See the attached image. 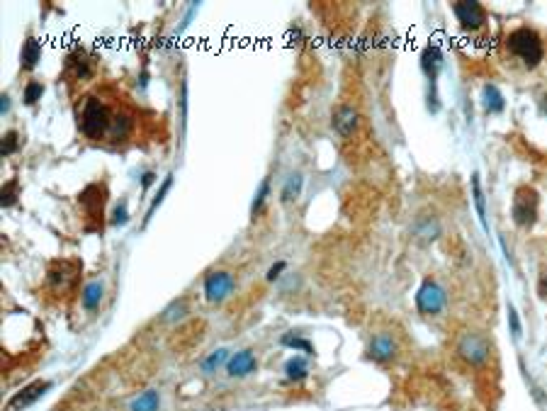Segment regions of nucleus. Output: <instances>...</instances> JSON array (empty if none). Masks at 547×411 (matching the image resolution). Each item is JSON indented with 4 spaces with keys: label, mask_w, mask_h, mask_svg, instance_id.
Returning a JSON list of instances; mask_svg holds the SVG:
<instances>
[{
    "label": "nucleus",
    "mask_w": 547,
    "mask_h": 411,
    "mask_svg": "<svg viewBox=\"0 0 547 411\" xmlns=\"http://www.w3.org/2000/svg\"><path fill=\"white\" fill-rule=\"evenodd\" d=\"M506 49L509 54L521 63L523 68L533 71L545 56V47H543V39L535 29L530 27H518L506 37Z\"/></svg>",
    "instance_id": "obj_1"
},
{
    "label": "nucleus",
    "mask_w": 547,
    "mask_h": 411,
    "mask_svg": "<svg viewBox=\"0 0 547 411\" xmlns=\"http://www.w3.org/2000/svg\"><path fill=\"white\" fill-rule=\"evenodd\" d=\"M112 127V115L107 110L105 102H100L97 98H88L81 112V132L88 139H102Z\"/></svg>",
    "instance_id": "obj_2"
},
{
    "label": "nucleus",
    "mask_w": 547,
    "mask_h": 411,
    "mask_svg": "<svg viewBox=\"0 0 547 411\" xmlns=\"http://www.w3.org/2000/svg\"><path fill=\"white\" fill-rule=\"evenodd\" d=\"M511 217L518 226H533L538 219V195L530 187H518L511 207Z\"/></svg>",
    "instance_id": "obj_3"
},
{
    "label": "nucleus",
    "mask_w": 547,
    "mask_h": 411,
    "mask_svg": "<svg viewBox=\"0 0 547 411\" xmlns=\"http://www.w3.org/2000/svg\"><path fill=\"white\" fill-rule=\"evenodd\" d=\"M416 304L423 314H436L445 304V292H443V287L436 280H423L421 290L416 295Z\"/></svg>",
    "instance_id": "obj_4"
},
{
    "label": "nucleus",
    "mask_w": 547,
    "mask_h": 411,
    "mask_svg": "<svg viewBox=\"0 0 547 411\" xmlns=\"http://www.w3.org/2000/svg\"><path fill=\"white\" fill-rule=\"evenodd\" d=\"M231 292H234V275L226 270L209 273L205 277V297L209 302H224Z\"/></svg>",
    "instance_id": "obj_5"
},
{
    "label": "nucleus",
    "mask_w": 547,
    "mask_h": 411,
    "mask_svg": "<svg viewBox=\"0 0 547 411\" xmlns=\"http://www.w3.org/2000/svg\"><path fill=\"white\" fill-rule=\"evenodd\" d=\"M452 10H455L462 27H467V29H477L486 22V10L482 8L479 3H455Z\"/></svg>",
    "instance_id": "obj_6"
},
{
    "label": "nucleus",
    "mask_w": 547,
    "mask_h": 411,
    "mask_svg": "<svg viewBox=\"0 0 547 411\" xmlns=\"http://www.w3.org/2000/svg\"><path fill=\"white\" fill-rule=\"evenodd\" d=\"M51 387V385L47 382V380H37V382H32V385H27V387L22 389V392H17L15 394L13 399L8 402V411H15V409H24V407H29V404H34L37 402L39 397H44V392Z\"/></svg>",
    "instance_id": "obj_7"
},
{
    "label": "nucleus",
    "mask_w": 547,
    "mask_h": 411,
    "mask_svg": "<svg viewBox=\"0 0 547 411\" xmlns=\"http://www.w3.org/2000/svg\"><path fill=\"white\" fill-rule=\"evenodd\" d=\"M255 355L251 353V350H239V353H234L229 358V363H226V373L231 375V378H246V375H251L255 370Z\"/></svg>",
    "instance_id": "obj_8"
},
{
    "label": "nucleus",
    "mask_w": 547,
    "mask_h": 411,
    "mask_svg": "<svg viewBox=\"0 0 547 411\" xmlns=\"http://www.w3.org/2000/svg\"><path fill=\"white\" fill-rule=\"evenodd\" d=\"M356 127H358V112L353 110V107L341 105L336 112H333V130H336L341 137H351Z\"/></svg>",
    "instance_id": "obj_9"
},
{
    "label": "nucleus",
    "mask_w": 547,
    "mask_h": 411,
    "mask_svg": "<svg viewBox=\"0 0 547 411\" xmlns=\"http://www.w3.org/2000/svg\"><path fill=\"white\" fill-rule=\"evenodd\" d=\"M460 353L465 355L470 363H482L489 353V346L482 336H467L465 341L460 343Z\"/></svg>",
    "instance_id": "obj_10"
},
{
    "label": "nucleus",
    "mask_w": 547,
    "mask_h": 411,
    "mask_svg": "<svg viewBox=\"0 0 547 411\" xmlns=\"http://www.w3.org/2000/svg\"><path fill=\"white\" fill-rule=\"evenodd\" d=\"M421 66H423V71H426V76L431 78V81H436L438 71H441V66H443L441 49H438V47H426V49H423Z\"/></svg>",
    "instance_id": "obj_11"
},
{
    "label": "nucleus",
    "mask_w": 547,
    "mask_h": 411,
    "mask_svg": "<svg viewBox=\"0 0 547 411\" xmlns=\"http://www.w3.org/2000/svg\"><path fill=\"white\" fill-rule=\"evenodd\" d=\"M19 59H22V68L32 71V68L39 63V59H42V44H39L34 37H27V42L22 44V54H19Z\"/></svg>",
    "instance_id": "obj_12"
},
{
    "label": "nucleus",
    "mask_w": 547,
    "mask_h": 411,
    "mask_svg": "<svg viewBox=\"0 0 547 411\" xmlns=\"http://www.w3.org/2000/svg\"><path fill=\"white\" fill-rule=\"evenodd\" d=\"M159 409H161V394L156 389L139 394L129 407V411H159Z\"/></svg>",
    "instance_id": "obj_13"
},
{
    "label": "nucleus",
    "mask_w": 547,
    "mask_h": 411,
    "mask_svg": "<svg viewBox=\"0 0 547 411\" xmlns=\"http://www.w3.org/2000/svg\"><path fill=\"white\" fill-rule=\"evenodd\" d=\"M102 292H105V287H102V282H88L86 290H83L81 300H83V307L86 309H97V304L102 302Z\"/></svg>",
    "instance_id": "obj_14"
},
{
    "label": "nucleus",
    "mask_w": 547,
    "mask_h": 411,
    "mask_svg": "<svg viewBox=\"0 0 547 411\" xmlns=\"http://www.w3.org/2000/svg\"><path fill=\"white\" fill-rule=\"evenodd\" d=\"M484 107L489 112H501L504 110V95L496 86H484Z\"/></svg>",
    "instance_id": "obj_15"
},
{
    "label": "nucleus",
    "mask_w": 547,
    "mask_h": 411,
    "mask_svg": "<svg viewBox=\"0 0 547 411\" xmlns=\"http://www.w3.org/2000/svg\"><path fill=\"white\" fill-rule=\"evenodd\" d=\"M268 197H270V178H263V183H260L253 202H251V217H253V219L260 215V210H263V205L268 202Z\"/></svg>",
    "instance_id": "obj_16"
},
{
    "label": "nucleus",
    "mask_w": 547,
    "mask_h": 411,
    "mask_svg": "<svg viewBox=\"0 0 547 411\" xmlns=\"http://www.w3.org/2000/svg\"><path fill=\"white\" fill-rule=\"evenodd\" d=\"M370 355L377 360H387L394 355V343L389 339H377L372 341V346H370Z\"/></svg>",
    "instance_id": "obj_17"
},
{
    "label": "nucleus",
    "mask_w": 547,
    "mask_h": 411,
    "mask_svg": "<svg viewBox=\"0 0 547 411\" xmlns=\"http://www.w3.org/2000/svg\"><path fill=\"white\" fill-rule=\"evenodd\" d=\"M299 190H302V176L299 173H294V176H290L287 178V183H285V187H283V202H290V200H294V197L299 195Z\"/></svg>",
    "instance_id": "obj_18"
},
{
    "label": "nucleus",
    "mask_w": 547,
    "mask_h": 411,
    "mask_svg": "<svg viewBox=\"0 0 547 411\" xmlns=\"http://www.w3.org/2000/svg\"><path fill=\"white\" fill-rule=\"evenodd\" d=\"M224 363H229V350L219 348V350H214V353L207 355V360L202 363V370H205V373H214V368H219V365H224Z\"/></svg>",
    "instance_id": "obj_19"
},
{
    "label": "nucleus",
    "mask_w": 547,
    "mask_h": 411,
    "mask_svg": "<svg viewBox=\"0 0 547 411\" xmlns=\"http://www.w3.org/2000/svg\"><path fill=\"white\" fill-rule=\"evenodd\" d=\"M171 187H173V173H171V176H166V180H164V185H161L159 195L154 197V202H151L149 212H146V222H149L151 217H154V212L159 210V207H161V202L166 200V195H168V190H171Z\"/></svg>",
    "instance_id": "obj_20"
},
{
    "label": "nucleus",
    "mask_w": 547,
    "mask_h": 411,
    "mask_svg": "<svg viewBox=\"0 0 547 411\" xmlns=\"http://www.w3.org/2000/svg\"><path fill=\"white\" fill-rule=\"evenodd\" d=\"M42 95H44V83H39V81H29L27 86H24V95H22V100H24V105H34L37 100H42Z\"/></svg>",
    "instance_id": "obj_21"
},
{
    "label": "nucleus",
    "mask_w": 547,
    "mask_h": 411,
    "mask_svg": "<svg viewBox=\"0 0 547 411\" xmlns=\"http://www.w3.org/2000/svg\"><path fill=\"white\" fill-rule=\"evenodd\" d=\"M132 127V120L127 115H115L112 117V127H110V134L115 139H122L127 137V132H129Z\"/></svg>",
    "instance_id": "obj_22"
},
{
    "label": "nucleus",
    "mask_w": 547,
    "mask_h": 411,
    "mask_svg": "<svg viewBox=\"0 0 547 411\" xmlns=\"http://www.w3.org/2000/svg\"><path fill=\"white\" fill-rule=\"evenodd\" d=\"M19 148V134L17 132H5V137H3V146H0V151H3V156H13L15 151Z\"/></svg>",
    "instance_id": "obj_23"
},
{
    "label": "nucleus",
    "mask_w": 547,
    "mask_h": 411,
    "mask_svg": "<svg viewBox=\"0 0 547 411\" xmlns=\"http://www.w3.org/2000/svg\"><path fill=\"white\" fill-rule=\"evenodd\" d=\"M307 375V363L302 358H294L287 363V378L290 380H302Z\"/></svg>",
    "instance_id": "obj_24"
},
{
    "label": "nucleus",
    "mask_w": 547,
    "mask_h": 411,
    "mask_svg": "<svg viewBox=\"0 0 547 411\" xmlns=\"http://www.w3.org/2000/svg\"><path fill=\"white\" fill-rule=\"evenodd\" d=\"M129 222V210H127V200H122L120 205L112 210V224L115 226H125Z\"/></svg>",
    "instance_id": "obj_25"
},
{
    "label": "nucleus",
    "mask_w": 547,
    "mask_h": 411,
    "mask_svg": "<svg viewBox=\"0 0 547 411\" xmlns=\"http://www.w3.org/2000/svg\"><path fill=\"white\" fill-rule=\"evenodd\" d=\"M472 190H475V205H477V212H479V219L484 222V195H482V185H479V176L472 178Z\"/></svg>",
    "instance_id": "obj_26"
},
{
    "label": "nucleus",
    "mask_w": 547,
    "mask_h": 411,
    "mask_svg": "<svg viewBox=\"0 0 547 411\" xmlns=\"http://www.w3.org/2000/svg\"><path fill=\"white\" fill-rule=\"evenodd\" d=\"M185 316V302H173V304L168 307V309L164 311V321H175V319H182Z\"/></svg>",
    "instance_id": "obj_27"
},
{
    "label": "nucleus",
    "mask_w": 547,
    "mask_h": 411,
    "mask_svg": "<svg viewBox=\"0 0 547 411\" xmlns=\"http://www.w3.org/2000/svg\"><path fill=\"white\" fill-rule=\"evenodd\" d=\"M17 202V180H10L3 187V207H13Z\"/></svg>",
    "instance_id": "obj_28"
},
{
    "label": "nucleus",
    "mask_w": 547,
    "mask_h": 411,
    "mask_svg": "<svg viewBox=\"0 0 547 411\" xmlns=\"http://www.w3.org/2000/svg\"><path fill=\"white\" fill-rule=\"evenodd\" d=\"M285 270V261H278V263L273 265V268L268 270V280H275V277H280V273Z\"/></svg>",
    "instance_id": "obj_29"
},
{
    "label": "nucleus",
    "mask_w": 547,
    "mask_h": 411,
    "mask_svg": "<svg viewBox=\"0 0 547 411\" xmlns=\"http://www.w3.org/2000/svg\"><path fill=\"white\" fill-rule=\"evenodd\" d=\"M154 183H156V173H151V171L144 173V178H141V185H144V190H146L149 185H154Z\"/></svg>",
    "instance_id": "obj_30"
},
{
    "label": "nucleus",
    "mask_w": 547,
    "mask_h": 411,
    "mask_svg": "<svg viewBox=\"0 0 547 411\" xmlns=\"http://www.w3.org/2000/svg\"><path fill=\"white\" fill-rule=\"evenodd\" d=\"M0 112H3V115H8V112H10V95L0 98Z\"/></svg>",
    "instance_id": "obj_31"
}]
</instances>
